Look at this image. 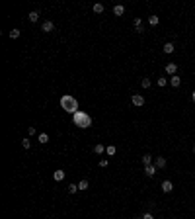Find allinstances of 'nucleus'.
Listing matches in <instances>:
<instances>
[{
  "instance_id": "f257e3e1",
  "label": "nucleus",
  "mask_w": 195,
  "mask_h": 219,
  "mask_svg": "<svg viewBox=\"0 0 195 219\" xmlns=\"http://www.w3.org/2000/svg\"><path fill=\"white\" fill-rule=\"evenodd\" d=\"M59 104H61V108L65 111H68L70 115H74L78 111V100L74 98V96H70V94H62L61 100H59Z\"/></svg>"
},
{
  "instance_id": "f03ea898",
  "label": "nucleus",
  "mask_w": 195,
  "mask_h": 219,
  "mask_svg": "<svg viewBox=\"0 0 195 219\" xmlns=\"http://www.w3.org/2000/svg\"><path fill=\"white\" fill-rule=\"evenodd\" d=\"M72 123L76 127H80V129H88V127H92V117H90V114L78 110L76 114L72 115Z\"/></svg>"
},
{
  "instance_id": "7ed1b4c3",
  "label": "nucleus",
  "mask_w": 195,
  "mask_h": 219,
  "mask_svg": "<svg viewBox=\"0 0 195 219\" xmlns=\"http://www.w3.org/2000/svg\"><path fill=\"white\" fill-rule=\"evenodd\" d=\"M131 102H133V106L141 108V106H144V96L143 94H133L131 96Z\"/></svg>"
},
{
  "instance_id": "20e7f679",
  "label": "nucleus",
  "mask_w": 195,
  "mask_h": 219,
  "mask_svg": "<svg viewBox=\"0 0 195 219\" xmlns=\"http://www.w3.org/2000/svg\"><path fill=\"white\" fill-rule=\"evenodd\" d=\"M164 71H166V74H170V76H174V74L178 72V65H176V63H168V65L164 67Z\"/></svg>"
},
{
  "instance_id": "39448f33",
  "label": "nucleus",
  "mask_w": 195,
  "mask_h": 219,
  "mask_svg": "<svg viewBox=\"0 0 195 219\" xmlns=\"http://www.w3.org/2000/svg\"><path fill=\"white\" fill-rule=\"evenodd\" d=\"M166 164H168L166 157H154V166L156 168H166Z\"/></svg>"
},
{
  "instance_id": "423d86ee",
  "label": "nucleus",
  "mask_w": 195,
  "mask_h": 219,
  "mask_svg": "<svg viewBox=\"0 0 195 219\" xmlns=\"http://www.w3.org/2000/svg\"><path fill=\"white\" fill-rule=\"evenodd\" d=\"M41 29H43L45 33H51V31L55 29V24H53L51 20H45V22H43V25H41Z\"/></svg>"
},
{
  "instance_id": "0eeeda50",
  "label": "nucleus",
  "mask_w": 195,
  "mask_h": 219,
  "mask_svg": "<svg viewBox=\"0 0 195 219\" xmlns=\"http://www.w3.org/2000/svg\"><path fill=\"white\" fill-rule=\"evenodd\" d=\"M160 188H162V192H164V194H170V192L174 190V184L170 182V180H164V182L160 184Z\"/></svg>"
},
{
  "instance_id": "6e6552de",
  "label": "nucleus",
  "mask_w": 195,
  "mask_h": 219,
  "mask_svg": "<svg viewBox=\"0 0 195 219\" xmlns=\"http://www.w3.org/2000/svg\"><path fill=\"white\" fill-rule=\"evenodd\" d=\"M65 176H66V172L65 170H55V172H53V180H57V182H61V180H65Z\"/></svg>"
},
{
  "instance_id": "1a4fd4ad",
  "label": "nucleus",
  "mask_w": 195,
  "mask_h": 219,
  "mask_svg": "<svg viewBox=\"0 0 195 219\" xmlns=\"http://www.w3.org/2000/svg\"><path fill=\"white\" fill-rule=\"evenodd\" d=\"M133 25H135L137 33H143V31H144V28H143V20H141V18H135V20H133Z\"/></svg>"
},
{
  "instance_id": "9d476101",
  "label": "nucleus",
  "mask_w": 195,
  "mask_h": 219,
  "mask_svg": "<svg viewBox=\"0 0 195 219\" xmlns=\"http://www.w3.org/2000/svg\"><path fill=\"white\" fill-rule=\"evenodd\" d=\"M156 170H158V168L154 166V164H148V166H144V174L148 176V178H152V176L156 174Z\"/></svg>"
},
{
  "instance_id": "9b49d317",
  "label": "nucleus",
  "mask_w": 195,
  "mask_h": 219,
  "mask_svg": "<svg viewBox=\"0 0 195 219\" xmlns=\"http://www.w3.org/2000/svg\"><path fill=\"white\" fill-rule=\"evenodd\" d=\"M113 14L115 16H123L125 14V6H123V4H115V6H113Z\"/></svg>"
},
{
  "instance_id": "f8f14e48",
  "label": "nucleus",
  "mask_w": 195,
  "mask_h": 219,
  "mask_svg": "<svg viewBox=\"0 0 195 219\" xmlns=\"http://www.w3.org/2000/svg\"><path fill=\"white\" fill-rule=\"evenodd\" d=\"M170 84H172L174 88H178V86H180V84H182V76H178V74H174V76L170 78Z\"/></svg>"
},
{
  "instance_id": "ddd939ff",
  "label": "nucleus",
  "mask_w": 195,
  "mask_h": 219,
  "mask_svg": "<svg viewBox=\"0 0 195 219\" xmlns=\"http://www.w3.org/2000/svg\"><path fill=\"white\" fill-rule=\"evenodd\" d=\"M158 24H160V18H158V16H148V25L150 28H156Z\"/></svg>"
},
{
  "instance_id": "4468645a",
  "label": "nucleus",
  "mask_w": 195,
  "mask_h": 219,
  "mask_svg": "<svg viewBox=\"0 0 195 219\" xmlns=\"http://www.w3.org/2000/svg\"><path fill=\"white\" fill-rule=\"evenodd\" d=\"M174 49H176V47H174V43H170V41H168V43H164V47H162V51H164L166 55H170V53H174Z\"/></svg>"
},
{
  "instance_id": "2eb2a0df",
  "label": "nucleus",
  "mask_w": 195,
  "mask_h": 219,
  "mask_svg": "<svg viewBox=\"0 0 195 219\" xmlns=\"http://www.w3.org/2000/svg\"><path fill=\"white\" fill-rule=\"evenodd\" d=\"M88 188H90V182H88L86 178H84V180H80V182H78V190H80V192H84V190H88Z\"/></svg>"
},
{
  "instance_id": "dca6fc26",
  "label": "nucleus",
  "mask_w": 195,
  "mask_h": 219,
  "mask_svg": "<svg viewBox=\"0 0 195 219\" xmlns=\"http://www.w3.org/2000/svg\"><path fill=\"white\" fill-rule=\"evenodd\" d=\"M37 141L41 143V145H45V143H49V135H47V133H39V135H37Z\"/></svg>"
},
{
  "instance_id": "f3484780",
  "label": "nucleus",
  "mask_w": 195,
  "mask_h": 219,
  "mask_svg": "<svg viewBox=\"0 0 195 219\" xmlns=\"http://www.w3.org/2000/svg\"><path fill=\"white\" fill-rule=\"evenodd\" d=\"M141 161H143L144 166H148V164H152V154H148V153L143 154V158H141Z\"/></svg>"
},
{
  "instance_id": "a211bd4d",
  "label": "nucleus",
  "mask_w": 195,
  "mask_h": 219,
  "mask_svg": "<svg viewBox=\"0 0 195 219\" xmlns=\"http://www.w3.org/2000/svg\"><path fill=\"white\" fill-rule=\"evenodd\" d=\"M28 18H29V22H37V20H39V12H37V10H33V12L28 14Z\"/></svg>"
},
{
  "instance_id": "6ab92c4d",
  "label": "nucleus",
  "mask_w": 195,
  "mask_h": 219,
  "mask_svg": "<svg viewBox=\"0 0 195 219\" xmlns=\"http://www.w3.org/2000/svg\"><path fill=\"white\" fill-rule=\"evenodd\" d=\"M105 153H107L109 157H113V154L117 153V147H115V145H107V147H105Z\"/></svg>"
},
{
  "instance_id": "aec40b11",
  "label": "nucleus",
  "mask_w": 195,
  "mask_h": 219,
  "mask_svg": "<svg viewBox=\"0 0 195 219\" xmlns=\"http://www.w3.org/2000/svg\"><path fill=\"white\" fill-rule=\"evenodd\" d=\"M92 10H94L96 14H103V10H105V8H103V4H99V2H98V4H94V8H92Z\"/></svg>"
},
{
  "instance_id": "412c9836",
  "label": "nucleus",
  "mask_w": 195,
  "mask_h": 219,
  "mask_svg": "<svg viewBox=\"0 0 195 219\" xmlns=\"http://www.w3.org/2000/svg\"><path fill=\"white\" fill-rule=\"evenodd\" d=\"M94 153H96V154H103V153H105V147L102 145V143H99V145L94 147Z\"/></svg>"
},
{
  "instance_id": "4be33fe9",
  "label": "nucleus",
  "mask_w": 195,
  "mask_h": 219,
  "mask_svg": "<svg viewBox=\"0 0 195 219\" xmlns=\"http://www.w3.org/2000/svg\"><path fill=\"white\" fill-rule=\"evenodd\" d=\"M156 82H158V86H160V88H164L166 84H168V78H166V76H158Z\"/></svg>"
},
{
  "instance_id": "5701e85b",
  "label": "nucleus",
  "mask_w": 195,
  "mask_h": 219,
  "mask_svg": "<svg viewBox=\"0 0 195 219\" xmlns=\"http://www.w3.org/2000/svg\"><path fill=\"white\" fill-rule=\"evenodd\" d=\"M76 192H80L78 190V184H68V194H76Z\"/></svg>"
},
{
  "instance_id": "b1692460",
  "label": "nucleus",
  "mask_w": 195,
  "mask_h": 219,
  "mask_svg": "<svg viewBox=\"0 0 195 219\" xmlns=\"http://www.w3.org/2000/svg\"><path fill=\"white\" fill-rule=\"evenodd\" d=\"M150 84H152L150 78H143V80H141V86L143 88H150Z\"/></svg>"
},
{
  "instance_id": "393cba45",
  "label": "nucleus",
  "mask_w": 195,
  "mask_h": 219,
  "mask_svg": "<svg viewBox=\"0 0 195 219\" xmlns=\"http://www.w3.org/2000/svg\"><path fill=\"white\" fill-rule=\"evenodd\" d=\"M10 37H12V39H18V37H20V29L14 28L12 31H10Z\"/></svg>"
},
{
  "instance_id": "a878e982",
  "label": "nucleus",
  "mask_w": 195,
  "mask_h": 219,
  "mask_svg": "<svg viewBox=\"0 0 195 219\" xmlns=\"http://www.w3.org/2000/svg\"><path fill=\"white\" fill-rule=\"evenodd\" d=\"M22 147H24V149H28V151H29V147H31V141H29L28 137H25V139H22Z\"/></svg>"
},
{
  "instance_id": "bb28decb",
  "label": "nucleus",
  "mask_w": 195,
  "mask_h": 219,
  "mask_svg": "<svg viewBox=\"0 0 195 219\" xmlns=\"http://www.w3.org/2000/svg\"><path fill=\"white\" fill-rule=\"evenodd\" d=\"M28 135H37V131H35V127H33V125H29V127H28Z\"/></svg>"
},
{
  "instance_id": "cd10ccee",
  "label": "nucleus",
  "mask_w": 195,
  "mask_h": 219,
  "mask_svg": "<svg viewBox=\"0 0 195 219\" xmlns=\"http://www.w3.org/2000/svg\"><path fill=\"white\" fill-rule=\"evenodd\" d=\"M107 164H109V161H107V158H102V161H99V166H102V168H105Z\"/></svg>"
},
{
  "instance_id": "c85d7f7f",
  "label": "nucleus",
  "mask_w": 195,
  "mask_h": 219,
  "mask_svg": "<svg viewBox=\"0 0 195 219\" xmlns=\"http://www.w3.org/2000/svg\"><path fill=\"white\" fill-rule=\"evenodd\" d=\"M143 219H154V215H152V213H150V211H146V213H144V215H143Z\"/></svg>"
},
{
  "instance_id": "c756f323",
  "label": "nucleus",
  "mask_w": 195,
  "mask_h": 219,
  "mask_svg": "<svg viewBox=\"0 0 195 219\" xmlns=\"http://www.w3.org/2000/svg\"><path fill=\"white\" fill-rule=\"evenodd\" d=\"M191 100H193V102H195V90H193V92H191Z\"/></svg>"
},
{
  "instance_id": "7c9ffc66",
  "label": "nucleus",
  "mask_w": 195,
  "mask_h": 219,
  "mask_svg": "<svg viewBox=\"0 0 195 219\" xmlns=\"http://www.w3.org/2000/svg\"><path fill=\"white\" fill-rule=\"evenodd\" d=\"M193 153H195V147H193Z\"/></svg>"
}]
</instances>
